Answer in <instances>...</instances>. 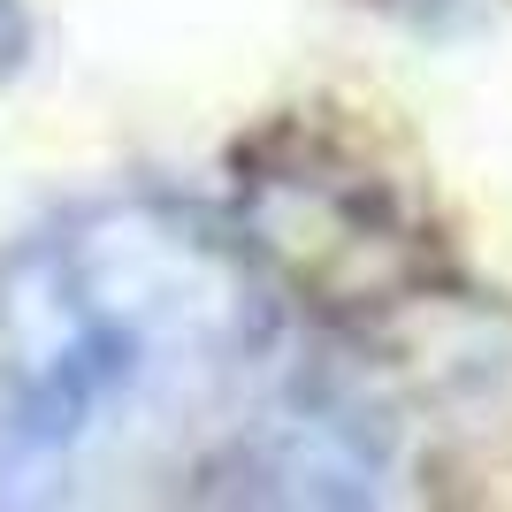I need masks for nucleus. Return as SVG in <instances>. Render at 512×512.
Listing matches in <instances>:
<instances>
[{"label":"nucleus","instance_id":"f257e3e1","mask_svg":"<svg viewBox=\"0 0 512 512\" xmlns=\"http://www.w3.org/2000/svg\"><path fill=\"white\" fill-rule=\"evenodd\" d=\"M253 268L169 207H100L0 276V497H69L260 360Z\"/></svg>","mask_w":512,"mask_h":512},{"label":"nucleus","instance_id":"f03ea898","mask_svg":"<svg viewBox=\"0 0 512 512\" xmlns=\"http://www.w3.org/2000/svg\"><path fill=\"white\" fill-rule=\"evenodd\" d=\"M390 474V444L375 413L344 406L329 390H299L276 406L245 444V490L253 497H299V505H352L375 497Z\"/></svg>","mask_w":512,"mask_h":512},{"label":"nucleus","instance_id":"7ed1b4c3","mask_svg":"<svg viewBox=\"0 0 512 512\" xmlns=\"http://www.w3.org/2000/svg\"><path fill=\"white\" fill-rule=\"evenodd\" d=\"M23 46H31V31H23V8L16 0H0V69L23 62Z\"/></svg>","mask_w":512,"mask_h":512}]
</instances>
